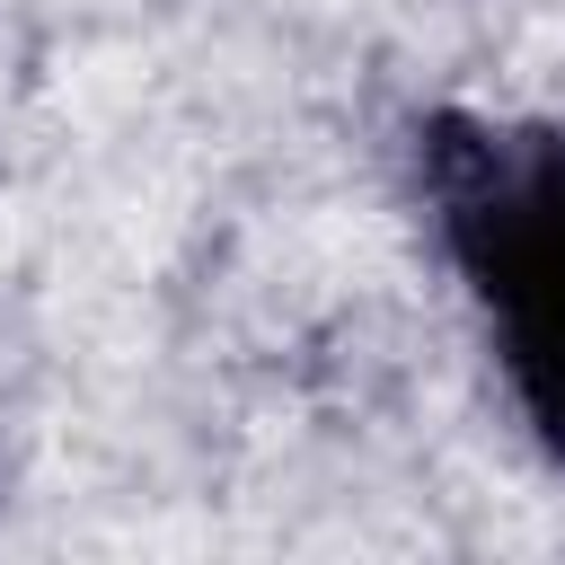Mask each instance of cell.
Here are the masks:
<instances>
[{"instance_id":"obj_1","label":"cell","mask_w":565,"mask_h":565,"mask_svg":"<svg viewBox=\"0 0 565 565\" xmlns=\"http://www.w3.org/2000/svg\"><path fill=\"white\" fill-rule=\"evenodd\" d=\"M415 185L512 415L565 459V132L441 106L415 124Z\"/></svg>"}]
</instances>
